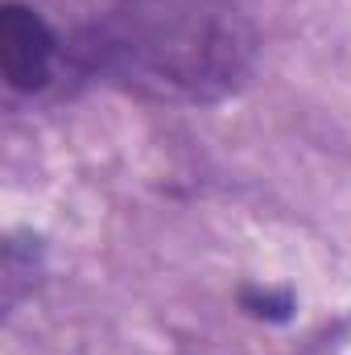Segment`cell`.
<instances>
[{"label":"cell","instance_id":"obj_3","mask_svg":"<svg viewBox=\"0 0 351 355\" xmlns=\"http://www.w3.org/2000/svg\"><path fill=\"white\" fill-rule=\"evenodd\" d=\"M240 302H244L248 314L268 318V322H285V318L293 314V297H289L285 289H261V285H248V289L240 293Z\"/></svg>","mask_w":351,"mask_h":355},{"label":"cell","instance_id":"obj_1","mask_svg":"<svg viewBox=\"0 0 351 355\" xmlns=\"http://www.w3.org/2000/svg\"><path fill=\"white\" fill-rule=\"evenodd\" d=\"M79 58L145 99L215 103L248 83L257 29L232 0H116L79 37Z\"/></svg>","mask_w":351,"mask_h":355},{"label":"cell","instance_id":"obj_2","mask_svg":"<svg viewBox=\"0 0 351 355\" xmlns=\"http://www.w3.org/2000/svg\"><path fill=\"white\" fill-rule=\"evenodd\" d=\"M58 37L29 4H0V71L12 91H42L54 75Z\"/></svg>","mask_w":351,"mask_h":355}]
</instances>
